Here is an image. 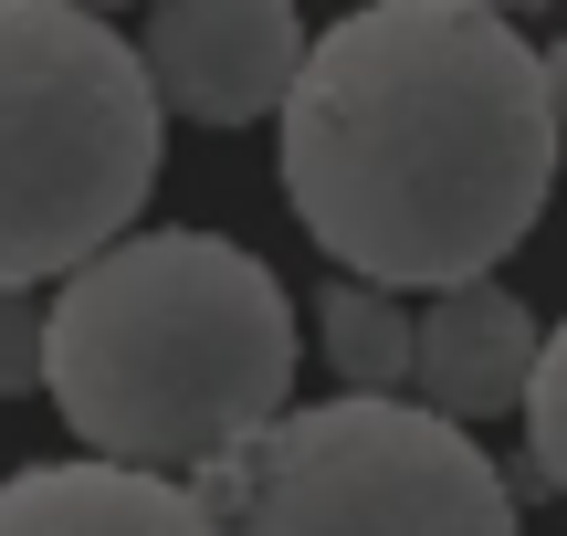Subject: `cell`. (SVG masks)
<instances>
[{
  "mask_svg": "<svg viewBox=\"0 0 567 536\" xmlns=\"http://www.w3.org/2000/svg\"><path fill=\"white\" fill-rule=\"evenodd\" d=\"M168 105L95 0H0V285H53L158 189Z\"/></svg>",
  "mask_w": 567,
  "mask_h": 536,
  "instance_id": "3957f363",
  "label": "cell"
},
{
  "mask_svg": "<svg viewBox=\"0 0 567 536\" xmlns=\"http://www.w3.org/2000/svg\"><path fill=\"white\" fill-rule=\"evenodd\" d=\"M210 505L200 484L158 474V463H126L84 442L74 463H42V474L0 484V536H200Z\"/></svg>",
  "mask_w": 567,
  "mask_h": 536,
  "instance_id": "52a82bcc",
  "label": "cell"
},
{
  "mask_svg": "<svg viewBox=\"0 0 567 536\" xmlns=\"http://www.w3.org/2000/svg\"><path fill=\"white\" fill-rule=\"evenodd\" d=\"M305 21L295 0H147V84H158L168 116L189 126H252V116H284L305 74Z\"/></svg>",
  "mask_w": 567,
  "mask_h": 536,
  "instance_id": "5b68a950",
  "label": "cell"
},
{
  "mask_svg": "<svg viewBox=\"0 0 567 536\" xmlns=\"http://www.w3.org/2000/svg\"><path fill=\"white\" fill-rule=\"evenodd\" d=\"M95 11H116V0H95Z\"/></svg>",
  "mask_w": 567,
  "mask_h": 536,
  "instance_id": "4fadbf2b",
  "label": "cell"
},
{
  "mask_svg": "<svg viewBox=\"0 0 567 536\" xmlns=\"http://www.w3.org/2000/svg\"><path fill=\"white\" fill-rule=\"evenodd\" d=\"M536 316L515 306L494 274H463V285L431 295L421 316V358H410V390L452 421H494V411H526V379H536Z\"/></svg>",
  "mask_w": 567,
  "mask_h": 536,
  "instance_id": "8992f818",
  "label": "cell"
},
{
  "mask_svg": "<svg viewBox=\"0 0 567 536\" xmlns=\"http://www.w3.org/2000/svg\"><path fill=\"white\" fill-rule=\"evenodd\" d=\"M473 11H505L515 21V11H547V0H473Z\"/></svg>",
  "mask_w": 567,
  "mask_h": 536,
  "instance_id": "7c38bea8",
  "label": "cell"
},
{
  "mask_svg": "<svg viewBox=\"0 0 567 536\" xmlns=\"http://www.w3.org/2000/svg\"><path fill=\"white\" fill-rule=\"evenodd\" d=\"M557 137L547 63L505 11L368 0L305 42L284 95V200L337 274L463 285L536 231Z\"/></svg>",
  "mask_w": 567,
  "mask_h": 536,
  "instance_id": "6da1fadb",
  "label": "cell"
},
{
  "mask_svg": "<svg viewBox=\"0 0 567 536\" xmlns=\"http://www.w3.org/2000/svg\"><path fill=\"white\" fill-rule=\"evenodd\" d=\"M42 390L74 442L200 474L295 390V306L221 231H116L42 306Z\"/></svg>",
  "mask_w": 567,
  "mask_h": 536,
  "instance_id": "7a4b0ae2",
  "label": "cell"
},
{
  "mask_svg": "<svg viewBox=\"0 0 567 536\" xmlns=\"http://www.w3.org/2000/svg\"><path fill=\"white\" fill-rule=\"evenodd\" d=\"M536 63H547V105H557V126H567V32H557V42H547Z\"/></svg>",
  "mask_w": 567,
  "mask_h": 536,
  "instance_id": "8fae6325",
  "label": "cell"
},
{
  "mask_svg": "<svg viewBox=\"0 0 567 536\" xmlns=\"http://www.w3.org/2000/svg\"><path fill=\"white\" fill-rule=\"evenodd\" d=\"M210 526L252 536H505L515 484L473 453V421L410 390H337L316 411H274L252 442L200 463Z\"/></svg>",
  "mask_w": 567,
  "mask_h": 536,
  "instance_id": "277c9868",
  "label": "cell"
},
{
  "mask_svg": "<svg viewBox=\"0 0 567 536\" xmlns=\"http://www.w3.org/2000/svg\"><path fill=\"white\" fill-rule=\"evenodd\" d=\"M526 453H536V484L567 495V327L536 348V379H526Z\"/></svg>",
  "mask_w": 567,
  "mask_h": 536,
  "instance_id": "9c48e42d",
  "label": "cell"
},
{
  "mask_svg": "<svg viewBox=\"0 0 567 536\" xmlns=\"http://www.w3.org/2000/svg\"><path fill=\"white\" fill-rule=\"evenodd\" d=\"M42 390V306L21 285H0V400Z\"/></svg>",
  "mask_w": 567,
  "mask_h": 536,
  "instance_id": "30bf717a",
  "label": "cell"
},
{
  "mask_svg": "<svg viewBox=\"0 0 567 536\" xmlns=\"http://www.w3.org/2000/svg\"><path fill=\"white\" fill-rule=\"evenodd\" d=\"M316 337H326V369L347 390H410V358H421V316L379 285V274H337L316 306Z\"/></svg>",
  "mask_w": 567,
  "mask_h": 536,
  "instance_id": "ba28073f",
  "label": "cell"
}]
</instances>
